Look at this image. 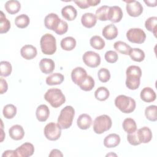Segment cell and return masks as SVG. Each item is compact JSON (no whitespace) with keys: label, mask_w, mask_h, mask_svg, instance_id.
I'll return each instance as SVG.
<instances>
[{"label":"cell","mask_w":157,"mask_h":157,"mask_svg":"<svg viewBox=\"0 0 157 157\" xmlns=\"http://www.w3.org/2000/svg\"><path fill=\"white\" fill-rule=\"evenodd\" d=\"M156 25H157V17H150L145 22V26L146 29L152 32L154 36L156 37Z\"/></svg>","instance_id":"38"},{"label":"cell","mask_w":157,"mask_h":157,"mask_svg":"<svg viewBox=\"0 0 157 157\" xmlns=\"http://www.w3.org/2000/svg\"><path fill=\"white\" fill-rule=\"evenodd\" d=\"M145 115L148 120L156 121L157 120V106L151 105L146 107L145 110Z\"/></svg>","instance_id":"34"},{"label":"cell","mask_w":157,"mask_h":157,"mask_svg":"<svg viewBox=\"0 0 157 157\" xmlns=\"http://www.w3.org/2000/svg\"><path fill=\"white\" fill-rule=\"evenodd\" d=\"M98 76L99 80L102 82L105 83L108 82L110 78V71L106 68H101L98 71Z\"/></svg>","instance_id":"43"},{"label":"cell","mask_w":157,"mask_h":157,"mask_svg":"<svg viewBox=\"0 0 157 157\" xmlns=\"http://www.w3.org/2000/svg\"><path fill=\"white\" fill-rule=\"evenodd\" d=\"M118 34V29L113 23H110L105 26L102 31V36L107 40H112L115 39Z\"/></svg>","instance_id":"15"},{"label":"cell","mask_w":157,"mask_h":157,"mask_svg":"<svg viewBox=\"0 0 157 157\" xmlns=\"http://www.w3.org/2000/svg\"><path fill=\"white\" fill-rule=\"evenodd\" d=\"M110 95L109 90L104 86L99 87L94 92L95 98L100 101H104L107 100Z\"/></svg>","instance_id":"31"},{"label":"cell","mask_w":157,"mask_h":157,"mask_svg":"<svg viewBox=\"0 0 157 157\" xmlns=\"http://www.w3.org/2000/svg\"><path fill=\"white\" fill-rule=\"evenodd\" d=\"M120 137L118 134L112 133L107 136L104 139V145L107 148H114L119 145Z\"/></svg>","instance_id":"24"},{"label":"cell","mask_w":157,"mask_h":157,"mask_svg":"<svg viewBox=\"0 0 157 157\" xmlns=\"http://www.w3.org/2000/svg\"><path fill=\"white\" fill-rule=\"evenodd\" d=\"M94 85V80L93 77L90 75H87L83 82L79 85V87L83 91H89L93 90Z\"/></svg>","instance_id":"39"},{"label":"cell","mask_w":157,"mask_h":157,"mask_svg":"<svg viewBox=\"0 0 157 157\" xmlns=\"http://www.w3.org/2000/svg\"><path fill=\"white\" fill-rule=\"evenodd\" d=\"M83 63L90 67H96L101 63L100 55L93 51L86 52L82 57Z\"/></svg>","instance_id":"8"},{"label":"cell","mask_w":157,"mask_h":157,"mask_svg":"<svg viewBox=\"0 0 157 157\" xmlns=\"http://www.w3.org/2000/svg\"><path fill=\"white\" fill-rule=\"evenodd\" d=\"M92 124L91 117L86 113H82L77 118V124L78 127L83 130L88 129Z\"/></svg>","instance_id":"21"},{"label":"cell","mask_w":157,"mask_h":157,"mask_svg":"<svg viewBox=\"0 0 157 157\" xmlns=\"http://www.w3.org/2000/svg\"><path fill=\"white\" fill-rule=\"evenodd\" d=\"M126 86L131 90H135L137 89L140 85V76L135 74H126Z\"/></svg>","instance_id":"19"},{"label":"cell","mask_w":157,"mask_h":157,"mask_svg":"<svg viewBox=\"0 0 157 157\" xmlns=\"http://www.w3.org/2000/svg\"><path fill=\"white\" fill-rule=\"evenodd\" d=\"M61 18H59L57 14L54 13H50L48 14L44 18L45 26L50 30L54 31L58 23H59Z\"/></svg>","instance_id":"13"},{"label":"cell","mask_w":157,"mask_h":157,"mask_svg":"<svg viewBox=\"0 0 157 157\" xmlns=\"http://www.w3.org/2000/svg\"><path fill=\"white\" fill-rule=\"evenodd\" d=\"M20 54L25 59L30 60L36 56L37 51L34 46L32 45H25L21 47L20 50Z\"/></svg>","instance_id":"14"},{"label":"cell","mask_w":157,"mask_h":157,"mask_svg":"<svg viewBox=\"0 0 157 157\" xmlns=\"http://www.w3.org/2000/svg\"><path fill=\"white\" fill-rule=\"evenodd\" d=\"M76 5L80 9H87L90 6H96L101 2L99 0H83V1H74Z\"/></svg>","instance_id":"42"},{"label":"cell","mask_w":157,"mask_h":157,"mask_svg":"<svg viewBox=\"0 0 157 157\" xmlns=\"http://www.w3.org/2000/svg\"><path fill=\"white\" fill-rule=\"evenodd\" d=\"M74 115V109L71 105H67L61 110L60 114L58 118L57 124L63 129H68L72 124Z\"/></svg>","instance_id":"2"},{"label":"cell","mask_w":157,"mask_h":157,"mask_svg":"<svg viewBox=\"0 0 157 157\" xmlns=\"http://www.w3.org/2000/svg\"><path fill=\"white\" fill-rule=\"evenodd\" d=\"M61 47L66 51L72 50L76 46L75 39L71 36L63 38L60 42Z\"/></svg>","instance_id":"28"},{"label":"cell","mask_w":157,"mask_h":157,"mask_svg":"<svg viewBox=\"0 0 157 157\" xmlns=\"http://www.w3.org/2000/svg\"><path fill=\"white\" fill-rule=\"evenodd\" d=\"M110 155H111V156H117V155H116V154H114V153H111L107 154V155H106V156H110Z\"/></svg>","instance_id":"52"},{"label":"cell","mask_w":157,"mask_h":157,"mask_svg":"<svg viewBox=\"0 0 157 157\" xmlns=\"http://www.w3.org/2000/svg\"><path fill=\"white\" fill-rule=\"evenodd\" d=\"M127 140L128 141V142L132 145H140L141 144V142L139 140V139L138 137L137 136V130L131 134H129L127 136Z\"/></svg>","instance_id":"46"},{"label":"cell","mask_w":157,"mask_h":157,"mask_svg":"<svg viewBox=\"0 0 157 157\" xmlns=\"http://www.w3.org/2000/svg\"><path fill=\"white\" fill-rule=\"evenodd\" d=\"M10 28V23L2 11H1L0 15V33L4 34L9 31Z\"/></svg>","instance_id":"37"},{"label":"cell","mask_w":157,"mask_h":157,"mask_svg":"<svg viewBox=\"0 0 157 157\" xmlns=\"http://www.w3.org/2000/svg\"><path fill=\"white\" fill-rule=\"evenodd\" d=\"M115 106L123 113H129L132 112L136 106V101L129 96L120 94L115 99Z\"/></svg>","instance_id":"3"},{"label":"cell","mask_w":157,"mask_h":157,"mask_svg":"<svg viewBox=\"0 0 157 157\" xmlns=\"http://www.w3.org/2000/svg\"><path fill=\"white\" fill-rule=\"evenodd\" d=\"M104 58L107 62L109 63H115L118 59V55L116 52L109 50L105 53Z\"/></svg>","instance_id":"45"},{"label":"cell","mask_w":157,"mask_h":157,"mask_svg":"<svg viewBox=\"0 0 157 157\" xmlns=\"http://www.w3.org/2000/svg\"><path fill=\"white\" fill-rule=\"evenodd\" d=\"M68 29V25L66 21L61 19L58 26L54 30V31L58 35H63L65 34Z\"/></svg>","instance_id":"44"},{"label":"cell","mask_w":157,"mask_h":157,"mask_svg":"<svg viewBox=\"0 0 157 157\" xmlns=\"http://www.w3.org/2000/svg\"><path fill=\"white\" fill-rule=\"evenodd\" d=\"M64 79V75L61 73H53L46 78V83L48 85H60Z\"/></svg>","instance_id":"27"},{"label":"cell","mask_w":157,"mask_h":157,"mask_svg":"<svg viewBox=\"0 0 157 157\" xmlns=\"http://www.w3.org/2000/svg\"><path fill=\"white\" fill-rule=\"evenodd\" d=\"M112 125L110 117L107 115L97 117L93 122V130L96 134H101L109 130Z\"/></svg>","instance_id":"5"},{"label":"cell","mask_w":157,"mask_h":157,"mask_svg":"<svg viewBox=\"0 0 157 157\" xmlns=\"http://www.w3.org/2000/svg\"><path fill=\"white\" fill-rule=\"evenodd\" d=\"M123 15V11L119 6H111L108 11L107 20L113 23H118L122 19Z\"/></svg>","instance_id":"12"},{"label":"cell","mask_w":157,"mask_h":157,"mask_svg":"<svg viewBox=\"0 0 157 157\" xmlns=\"http://www.w3.org/2000/svg\"><path fill=\"white\" fill-rule=\"evenodd\" d=\"M10 137L15 140H21L25 136V131L23 127L19 124L13 125L9 129Z\"/></svg>","instance_id":"17"},{"label":"cell","mask_w":157,"mask_h":157,"mask_svg":"<svg viewBox=\"0 0 157 157\" xmlns=\"http://www.w3.org/2000/svg\"><path fill=\"white\" fill-rule=\"evenodd\" d=\"M1 142H2L3 141V140H4V137H5V135H4V131H3V129H2V128H1Z\"/></svg>","instance_id":"51"},{"label":"cell","mask_w":157,"mask_h":157,"mask_svg":"<svg viewBox=\"0 0 157 157\" xmlns=\"http://www.w3.org/2000/svg\"><path fill=\"white\" fill-rule=\"evenodd\" d=\"M36 115L38 121L40 122L45 121L50 115L49 108L45 104L39 105L36 109Z\"/></svg>","instance_id":"22"},{"label":"cell","mask_w":157,"mask_h":157,"mask_svg":"<svg viewBox=\"0 0 157 157\" xmlns=\"http://www.w3.org/2000/svg\"><path fill=\"white\" fill-rule=\"evenodd\" d=\"M87 76L86 71L82 67L74 68L71 72V78L72 82L77 85H80Z\"/></svg>","instance_id":"11"},{"label":"cell","mask_w":157,"mask_h":157,"mask_svg":"<svg viewBox=\"0 0 157 157\" xmlns=\"http://www.w3.org/2000/svg\"><path fill=\"white\" fill-rule=\"evenodd\" d=\"M0 75L2 77H7L10 75L12 67L11 64L7 61H2L0 62Z\"/></svg>","instance_id":"41"},{"label":"cell","mask_w":157,"mask_h":157,"mask_svg":"<svg viewBox=\"0 0 157 157\" xmlns=\"http://www.w3.org/2000/svg\"><path fill=\"white\" fill-rule=\"evenodd\" d=\"M2 157H4V156H7V157L17 156V155H16V153H15V150H6L2 153Z\"/></svg>","instance_id":"49"},{"label":"cell","mask_w":157,"mask_h":157,"mask_svg":"<svg viewBox=\"0 0 157 157\" xmlns=\"http://www.w3.org/2000/svg\"><path fill=\"white\" fill-rule=\"evenodd\" d=\"M137 133L139 140L141 143H148L152 139V132L151 129L147 127H142L137 130Z\"/></svg>","instance_id":"18"},{"label":"cell","mask_w":157,"mask_h":157,"mask_svg":"<svg viewBox=\"0 0 157 157\" xmlns=\"http://www.w3.org/2000/svg\"><path fill=\"white\" fill-rule=\"evenodd\" d=\"M30 22L29 17L26 14H21L18 15L15 19V25L21 29L26 28Z\"/></svg>","instance_id":"32"},{"label":"cell","mask_w":157,"mask_h":157,"mask_svg":"<svg viewBox=\"0 0 157 157\" xmlns=\"http://www.w3.org/2000/svg\"><path fill=\"white\" fill-rule=\"evenodd\" d=\"M129 55L133 61L136 62L142 61L145 56L144 52L139 48H131Z\"/></svg>","instance_id":"29"},{"label":"cell","mask_w":157,"mask_h":157,"mask_svg":"<svg viewBox=\"0 0 157 157\" xmlns=\"http://www.w3.org/2000/svg\"><path fill=\"white\" fill-rule=\"evenodd\" d=\"M48 156L50 157L51 156H59V157L61 156V157H62L63 156V155L60 150H59L58 149H53L50 151Z\"/></svg>","instance_id":"48"},{"label":"cell","mask_w":157,"mask_h":157,"mask_svg":"<svg viewBox=\"0 0 157 157\" xmlns=\"http://www.w3.org/2000/svg\"><path fill=\"white\" fill-rule=\"evenodd\" d=\"M5 9L10 14H15L18 13L21 9V4L19 1L16 0H10L6 2Z\"/></svg>","instance_id":"26"},{"label":"cell","mask_w":157,"mask_h":157,"mask_svg":"<svg viewBox=\"0 0 157 157\" xmlns=\"http://www.w3.org/2000/svg\"><path fill=\"white\" fill-rule=\"evenodd\" d=\"M109 7L108 6H102L99 7L96 11L95 16L96 18L100 21H107Z\"/></svg>","instance_id":"40"},{"label":"cell","mask_w":157,"mask_h":157,"mask_svg":"<svg viewBox=\"0 0 157 157\" xmlns=\"http://www.w3.org/2000/svg\"><path fill=\"white\" fill-rule=\"evenodd\" d=\"M122 126L124 131H126L128 134L132 133L137 130V125L136 123L131 118H127L124 120Z\"/></svg>","instance_id":"30"},{"label":"cell","mask_w":157,"mask_h":157,"mask_svg":"<svg viewBox=\"0 0 157 157\" xmlns=\"http://www.w3.org/2000/svg\"><path fill=\"white\" fill-rule=\"evenodd\" d=\"M126 37L132 43L140 44L145 42L146 34L140 28H131L126 33Z\"/></svg>","instance_id":"7"},{"label":"cell","mask_w":157,"mask_h":157,"mask_svg":"<svg viewBox=\"0 0 157 157\" xmlns=\"http://www.w3.org/2000/svg\"><path fill=\"white\" fill-rule=\"evenodd\" d=\"M144 2L147 4V6L149 7H155L156 6L157 1L156 0L154 1H144Z\"/></svg>","instance_id":"50"},{"label":"cell","mask_w":157,"mask_h":157,"mask_svg":"<svg viewBox=\"0 0 157 157\" xmlns=\"http://www.w3.org/2000/svg\"><path fill=\"white\" fill-rule=\"evenodd\" d=\"M90 45L94 49L102 50L105 47L104 40L99 36H93L90 40Z\"/></svg>","instance_id":"33"},{"label":"cell","mask_w":157,"mask_h":157,"mask_svg":"<svg viewBox=\"0 0 157 157\" xmlns=\"http://www.w3.org/2000/svg\"><path fill=\"white\" fill-rule=\"evenodd\" d=\"M113 47L119 53L125 55H129V51L131 48L130 45L123 41L115 42L113 44Z\"/></svg>","instance_id":"36"},{"label":"cell","mask_w":157,"mask_h":157,"mask_svg":"<svg viewBox=\"0 0 157 157\" xmlns=\"http://www.w3.org/2000/svg\"><path fill=\"white\" fill-rule=\"evenodd\" d=\"M61 15L66 20L68 21H72L77 17V11L74 6L68 5L62 8Z\"/></svg>","instance_id":"23"},{"label":"cell","mask_w":157,"mask_h":157,"mask_svg":"<svg viewBox=\"0 0 157 157\" xmlns=\"http://www.w3.org/2000/svg\"><path fill=\"white\" fill-rule=\"evenodd\" d=\"M141 99L145 102H151L155 101L156 95L154 90L150 87H145L140 91Z\"/></svg>","instance_id":"20"},{"label":"cell","mask_w":157,"mask_h":157,"mask_svg":"<svg viewBox=\"0 0 157 157\" xmlns=\"http://www.w3.org/2000/svg\"><path fill=\"white\" fill-rule=\"evenodd\" d=\"M97 22V18L92 13H85L81 17V23L83 26L87 28H91L95 26Z\"/></svg>","instance_id":"25"},{"label":"cell","mask_w":157,"mask_h":157,"mask_svg":"<svg viewBox=\"0 0 157 157\" xmlns=\"http://www.w3.org/2000/svg\"><path fill=\"white\" fill-rule=\"evenodd\" d=\"M2 113L6 118L12 119L17 113V107L12 104H7L3 108Z\"/></svg>","instance_id":"35"},{"label":"cell","mask_w":157,"mask_h":157,"mask_svg":"<svg viewBox=\"0 0 157 157\" xmlns=\"http://www.w3.org/2000/svg\"><path fill=\"white\" fill-rule=\"evenodd\" d=\"M55 63L50 58H43L39 62V67L42 72L45 74L52 73L55 69Z\"/></svg>","instance_id":"16"},{"label":"cell","mask_w":157,"mask_h":157,"mask_svg":"<svg viewBox=\"0 0 157 157\" xmlns=\"http://www.w3.org/2000/svg\"><path fill=\"white\" fill-rule=\"evenodd\" d=\"M44 99L54 108L60 107L66 101V98L62 91L56 88L48 90L44 94Z\"/></svg>","instance_id":"1"},{"label":"cell","mask_w":157,"mask_h":157,"mask_svg":"<svg viewBox=\"0 0 157 157\" xmlns=\"http://www.w3.org/2000/svg\"><path fill=\"white\" fill-rule=\"evenodd\" d=\"M61 128L56 123L50 122L46 124L44 128V132L45 137L51 141L58 140L61 134Z\"/></svg>","instance_id":"6"},{"label":"cell","mask_w":157,"mask_h":157,"mask_svg":"<svg viewBox=\"0 0 157 157\" xmlns=\"http://www.w3.org/2000/svg\"><path fill=\"white\" fill-rule=\"evenodd\" d=\"M42 52L45 55H52L56 50V42L55 37L51 34L47 33L43 35L40 40Z\"/></svg>","instance_id":"4"},{"label":"cell","mask_w":157,"mask_h":157,"mask_svg":"<svg viewBox=\"0 0 157 157\" xmlns=\"http://www.w3.org/2000/svg\"><path fill=\"white\" fill-rule=\"evenodd\" d=\"M34 152V145L29 142H25L15 149V153L18 157H29Z\"/></svg>","instance_id":"10"},{"label":"cell","mask_w":157,"mask_h":157,"mask_svg":"<svg viewBox=\"0 0 157 157\" xmlns=\"http://www.w3.org/2000/svg\"><path fill=\"white\" fill-rule=\"evenodd\" d=\"M126 2V9L128 14L132 17H137L140 16L143 12V7L139 1H124Z\"/></svg>","instance_id":"9"},{"label":"cell","mask_w":157,"mask_h":157,"mask_svg":"<svg viewBox=\"0 0 157 157\" xmlns=\"http://www.w3.org/2000/svg\"><path fill=\"white\" fill-rule=\"evenodd\" d=\"M8 89V85L5 79L1 78L0 79V94H2L5 93Z\"/></svg>","instance_id":"47"}]
</instances>
